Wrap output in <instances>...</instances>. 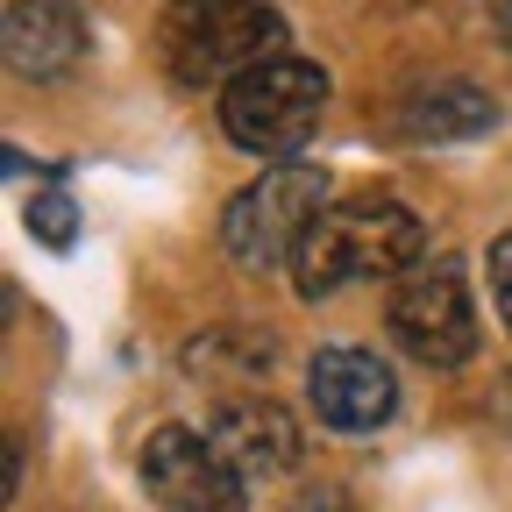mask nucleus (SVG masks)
I'll return each instance as SVG.
<instances>
[{"instance_id": "nucleus-1", "label": "nucleus", "mask_w": 512, "mask_h": 512, "mask_svg": "<svg viewBox=\"0 0 512 512\" xmlns=\"http://www.w3.org/2000/svg\"><path fill=\"white\" fill-rule=\"evenodd\" d=\"M427 264V221L392 200V192H349L328 214L313 221V235L299 242L292 256V285L299 299H335L342 285H363V278H406Z\"/></svg>"}, {"instance_id": "nucleus-2", "label": "nucleus", "mask_w": 512, "mask_h": 512, "mask_svg": "<svg viewBox=\"0 0 512 512\" xmlns=\"http://www.w3.org/2000/svg\"><path fill=\"white\" fill-rule=\"evenodd\" d=\"M285 15L271 0H171L164 8V29H157V50H164V72L192 93L207 86H235L264 64L292 57L285 50Z\"/></svg>"}, {"instance_id": "nucleus-3", "label": "nucleus", "mask_w": 512, "mask_h": 512, "mask_svg": "<svg viewBox=\"0 0 512 512\" xmlns=\"http://www.w3.org/2000/svg\"><path fill=\"white\" fill-rule=\"evenodd\" d=\"M335 178H328V164H264L235 200H228V214H221V249L235 256V264L249 271V278H271V271H292V256H299V242L313 235V221L328 214L335 200Z\"/></svg>"}, {"instance_id": "nucleus-4", "label": "nucleus", "mask_w": 512, "mask_h": 512, "mask_svg": "<svg viewBox=\"0 0 512 512\" xmlns=\"http://www.w3.org/2000/svg\"><path fill=\"white\" fill-rule=\"evenodd\" d=\"M320 114H328V72L306 57H278V64H264V72H249L221 93L228 143L242 157H264V164H299Z\"/></svg>"}, {"instance_id": "nucleus-5", "label": "nucleus", "mask_w": 512, "mask_h": 512, "mask_svg": "<svg viewBox=\"0 0 512 512\" xmlns=\"http://www.w3.org/2000/svg\"><path fill=\"white\" fill-rule=\"evenodd\" d=\"M392 342L420 363V370H463L477 356V299L463 285L456 256H427L420 271H406L384 306Z\"/></svg>"}, {"instance_id": "nucleus-6", "label": "nucleus", "mask_w": 512, "mask_h": 512, "mask_svg": "<svg viewBox=\"0 0 512 512\" xmlns=\"http://www.w3.org/2000/svg\"><path fill=\"white\" fill-rule=\"evenodd\" d=\"M136 477H143V498L157 512H242L249 505V484L228 470V456L185 420L150 427L143 456H136Z\"/></svg>"}, {"instance_id": "nucleus-7", "label": "nucleus", "mask_w": 512, "mask_h": 512, "mask_svg": "<svg viewBox=\"0 0 512 512\" xmlns=\"http://www.w3.org/2000/svg\"><path fill=\"white\" fill-rule=\"evenodd\" d=\"M306 399L320 413V427L335 434H377L384 420L399 413V377L377 349H356V342H328L313 349L306 363Z\"/></svg>"}, {"instance_id": "nucleus-8", "label": "nucleus", "mask_w": 512, "mask_h": 512, "mask_svg": "<svg viewBox=\"0 0 512 512\" xmlns=\"http://www.w3.org/2000/svg\"><path fill=\"white\" fill-rule=\"evenodd\" d=\"M207 441L228 456L242 484H278L299 463V420L271 392H228L207 420Z\"/></svg>"}, {"instance_id": "nucleus-9", "label": "nucleus", "mask_w": 512, "mask_h": 512, "mask_svg": "<svg viewBox=\"0 0 512 512\" xmlns=\"http://www.w3.org/2000/svg\"><path fill=\"white\" fill-rule=\"evenodd\" d=\"M93 50V29L79 15V0H8V22H0V57H8L15 79H64L79 72Z\"/></svg>"}, {"instance_id": "nucleus-10", "label": "nucleus", "mask_w": 512, "mask_h": 512, "mask_svg": "<svg viewBox=\"0 0 512 512\" xmlns=\"http://www.w3.org/2000/svg\"><path fill=\"white\" fill-rule=\"evenodd\" d=\"M498 128V100L470 79H434V86H413L399 107H392V136L399 143H470Z\"/></svg>"}, {"instance_id": "nucleus-11", "label": "nucleus", "mask_w": 512, "mask_h": 512, "mask_svg": "<svg viewBox=\"0 0 512 512\" xmlns=\"http://www.w3.org/2000/svg\"><path fill=\"white\" fill-rule=\"evenodd\" d=\"M185 377L200 384H242V392H264L278 370V335L271 328H207L178 349Z\"/></svg>"}, {"instance_id": "nucleus-12", "label": "nucleus", "mask_w": 512, "mask_h": 512, "mask_svg": "<svg viewBox=\"0 0 512 512\" xmlns=\"http://www.w3.org/2000/svg\"><path fill=\"white\" fill-rule=\"evenodd\" d=\"M29 235L43 249H72L79 242V207L64 200V192H36V200H29Z\"/></svg>"}, {"instance_id": "nucleus-13", "label": "nucleus", "mask_w": 512, "mask_h": 512, "mask_svg": "<svg viewBox=\"0 0 512 512\" xmlns=\"http://www.w3.org/2000/svg\"><path fill=\"white\" fill-rule=\"evenodd\" d=\"M484 271H491V306H498V328L512 335V228L484 249Z\"/></svg>"}, {"instance_id": "nucleus-14", "label": "nucleus", "mask_w": 512, "mask_h": 512, "mask_svg": "<svg viewBox=\"0 0 512 512\" xmlns=\"http://www.w3.org/2000/svg\"><path fill=\"white\" fill-rule=\"evenodd\" d=\"M484 15H491V29H498V43L512 50V0H484Z\"/></svg>"}, {"instance_id": "nucleus-15", "label": "nucleus", "mask_w": 512, "mask_h": 512, "mask_svg": "<svg viewBox=\"0 0 512 512\" xmlns=\"http://www.w3.org/2000/svg\"><path fill=\"white\" fill-rule=\"evenodd\" d=\"M299 512H342V498H328V491H320V498H299Z\"/></svg>"}]
</instances>
